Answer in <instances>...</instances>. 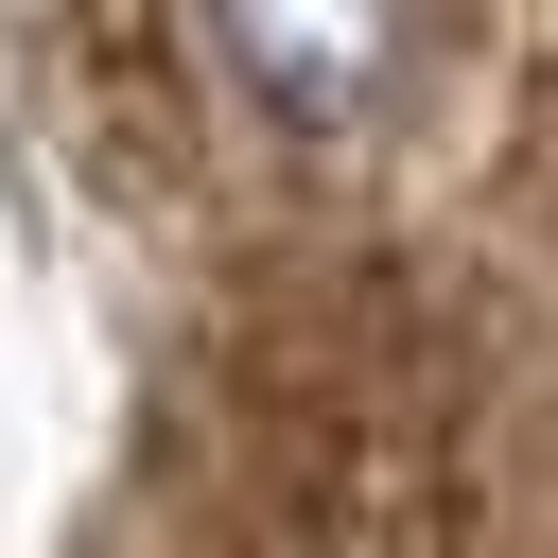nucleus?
I'll return each mask as SVG.
<instances>
[{
	"label": "nucleus",
	"instance_id": "1",
	"mask_svg": "<svg viewBox=\"0 0 558 558\" xmlns=\"http://www.w3.org/2000/svg\"><path fill=\"white\" fill-rule=\"evenodd\" d=\"M192 52L262 140H384L436 87L453 0H192Z\"/></svg>",
	"mask_w": 558,
	"mask_h": 558
}]
</instances>
